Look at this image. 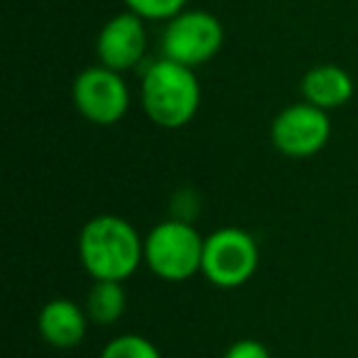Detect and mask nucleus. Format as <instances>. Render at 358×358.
Instances as JSON below:
<instances>
[{
    "instance_id": "obj_1",
    "label": "nucleus",
    "mask_w": 358,
    "mask_h": 358,
    "mask_svg": "<svg viewBox=\"0 0 358 358\" xmlns=\"http://www.w3.org/2000/svg\"><path fill=\"white\" fill-rule=\"evenodd\" d=\"M79 260L94 280L123 282L145 263V238L123 216H94L79 231Z\"/></svg>"
},
{
    "instance_id": "obj_2",
    "label": "nucleus",
    "mask_w": 358,
    "mask_h": 358,
    "mask_svg": "<svg viewBox=\"0 0 358 358\" xmlns=\"http://www.w3.org/2000/svg\"><path fill=\"white\" fill-rule=\"evenodd\" d=\"M140 103L157 128H185L201 103V86L194 69L167 57L150 62L140 79Z\"/></svg>"
},
{
    "instance_id": "obj_3",
    "label": "nucleus",
    "mask_w": 358,
    "mask_h": 358,
    "mask_svg": "<svg viewBox=\"0 0 358 358\" xmlns=\"http://www.w3.org/2000/svg\"><path fill=\"white\" fill-rule=\"evenodd\" d=\"M204 236L187 219H167L145 236V265L167 282H185L201 273Z\"/></svg>"
},
{
    "instance_id": "obj_4",
    "label": "nucleus",
    "mask_w": 358,
    "mask_h": 358,
    "mask_svg": "<svg viewBox=\"0 0 358 358\" xmlns=\"http://www.w3.org/2000/svg\"><path fill=\"white\" fill-rule=\"evenodd\" d=\"M260 265V248L243 229L226 226L204 238L201 275L221 289L243 287Z\"/></svg>"
},
{
    "instance_id": "obj_5",
    "label": "nucleus",
    "mask_w": 358,
    "mask_h": 358,
    "mask_svg": "<svg viewBox=\"0 0 358 358\" xmlns=\"http://www.w3.org/2000/svg\"><path fill=\"white\" fill-rule=\"evenodd\" d=\"M224 47V25L209 10H182L167 20L162 32V57L185 66L211 62Z\"/></svg>"
},
{
    "instance_id": "obj_6",
    "label": "nucleus",
    "mask_w": 358,
    "mask_h": 358,
    "mask_svg": "<svg viewBox=\"0 0 358 358\" xmlns=\"http://www.w3.org/2000/svg\"><path fill=\"white\" fill-rule=\"evenodd\" d=\"M74 108L94 125H115L130 108V89L123 74L103 64L86 66L71 84Z\"/></svg>"
},
{
    "instance_id": "obj_7",
    "label": "nucleus",
    "mask_w": 358,
    "mask_h": 358,
    "mask_svg": "<svg viewBox=\"0 0 358 358\" xmlns=\"http://www.w3.org/2000/svg\"><path fill=\"white\" fill-rule=\"evenodd\" d=\"M331 138V120L329 110L299 101L275 115L270 125V140L275 150L287 157H312L322 152Z\"/></svg>"
},
{
    "instance_id": "obj_8",
    "label": "nucleus",
    "mask_w": 358,
    "mask_h": 358,
    "mask_svg": "<svg viewBox=\"0 0 358 358\" xmlns=\"http://www.w3.org/2000/svg\"><path fill=\"white\" fill-rule=\"evenodd\" d=\"M148 52V30L145 20L133 10L113 15L96 37V55L99 64L115 71H128L143 62Z\"/></svg>"
},
{
    "instance_id": "obj_9",
    "label": "nucleus",
    "mask_w": 358,
    "mask_h": 358,
    "mask_svg": "<svg viewBox=\"0 0 358 358\" xmlns=\"http://www.w3.org/2000/svg\"><path fill=\"white\" fill-rule=\"evenodd\" d=\"M89 314L86 307H79L74 299L57 297L50 299L45 307L40 309L37 317V329L40 336L50 343L52 348H74L84 341L86 329H89Z\"/></svg>"
},
{
    "instance_id": "obj_10",
    "label": "nucleus",
    "mask_w": 358,
    "mask_h": 358,
    "mask_svg": "<svg viewBox=\"0 0 358 358\" xmlns=\"http://www.w3.org/2000/svg\"><path fill=\"white\" fill-rule=\"evenodd\" d=\"M353 79L338 64H317L302 76V96L322 110H336L353 99Z\"/></svg>"
},
{
    "instance_id": "obj_11",
    "label": "nucleus",
    "mask_w": 358,
    "mask_h": 358,
    "mask_svg": "<svg viewBox=\"0 0 358 358\" xmlns=\"http://www.w3.org/2000/svg\"><path fill=\"white\" fill-rule=\"evenodd\" d=\"M128 294H125L123 282L115 280H94L89 294H86V314L94 324L110 327L125 312Z\"/></svg>"
},
{
    "instance_id": "obj_12",
    "label": "nucleus",
    "mask_w": 358,
    "mask_h": 358,
    "mask_svg": "<svg viewBox=\"0 0 358 358\" xmlns=\"http://www.w3.org/2000/svg\"><path fill=\"white\" fill-rule=\"evenodd\" d=\"M99 358H162L159 348L140 334H120L103 346Z\"/></svg>"
},
{
    "instance_id": "obj_13",
    "label": "nucleus",
    "mask_w": 358,
    "mask_h": 358,
    "mask_svg": "<svg viewBox=\"0 0 358 358\" xmlns=\"http://www.w3.org/2000/svg\"><path fill=\"white\" fill-rule=\"evenodd\" d=\"M125 8L140 15L143 20L167 22L185 10L189 0H123Z\"/></svg>"
},
{
    "instance_id": "obj_14",
    "label": "nucleus",
    "mask_w": 358,
    "mask_h": 358,
    "mask_svg": "<svg viewBox=\"0 0 358 358\" xmlns=\"http://www.w3.org/2000/svg\"><path fill=\"white\" fill-rule=\"evenodd\" d=\"M224 358H273L268 351V346L255 338H241V341L231 343L229 351L224 353Z\"/></svg>"
}]
</instances>
